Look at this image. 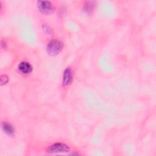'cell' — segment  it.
<instances>
[{
  "mask_svg": "<svg viewBox=\"0 0 156 156\" xmlns=\"http://www.w3.org/2000/svg\"><path fill=\"white\" fill-rule=\"evenodd\" d=\"M63 47V44L59 40H52L47 46V52L49 55L54 56L60 52Z\"/></svg>",
  "mask_w": 156,
  "mask_h": 156,
  "instance_id": "cell-1",
  "label": "cell"
},
{
  "mask_svg": "<svg viewBox=\"0 0 156 156\" xmlns=\"http://www.w3.org/2000/svg\"><path fill=\"white\" fill-rule=\"evenodd\" d=\"M69 147L66 144L62 143H57L50 146L47 149V152L51 154L68 152L69 151Z\"/></svg>",
  "mask_w": 156,
  "mask_h": 156,
  "instance_id": "cell-2",
  "label": "cell"
},
{
  "mask_svg": "<svg viewBox=\"0 0 156 156\" xmlns=\"http://www.w3.org/2000/svg\"><path fill=\"white\" fill-rule=\"evenodd\" d=\"M39 10L44 14H50L54 11L52 4L49 1H39L37 2Z\"/></svg>",
  "mask_w": 156,
  "mask_h": 156,
  "instance_id": "cell-3",
  "label": "cell"
},
{
  "mask_svg": "<svg viewBox=\"0 0 156 156\" xmlns=\"http://www.w3.org/2000/svg\"><path fill=\"white\" fill-rule=\"evenodd\" d=\"M73 80V74L72 71L70 68H66L63 74V80L62 83L63 85H68L71 83Z\"/></svg>",
  "mask_w": 156,
  "mask_h": 156,
  "instance_id": "cell-4",
  "label": "cell"
},
{
  "mask_svg": "<svg viewBox=\"0 0 156 156\" xmlns=\"http://www.w3.org/2000/svg\"><path fill=\"white\" fill-rule=\"evenodd\" d=\"M18 69L21 73L28 74L32 71V67L29 63L27 62H22L18 65Z\"/></svg>",
  "mask_w": 156,
  "mask_h": 156,
  "instance_id": "cell-5",
  "label": "cell"
},
{
  "mask_svg": "<svg viewBox=\"0 0 156 156\" xmlns=\"http://www.w3.org/2000/svg\"><path fill=\"white\" fill-rule=\"evenodd\" d=\"M2 127L4 131L9 135H13L14 134V129L10 124L4 122L2 124Z\"/></svg>",
  "mask_w": 156,
  "mask_h": 156,
  "instance_id": "cell-6",
  "label": "cell"
},
{
  "mask_svg": "<svg viewBox=\"0 0 156 156\" xmlns=\"http://www.w3.org/2000/svg\"><path fill=\"white\" fill-rule=\"evenodd\" d=\"M87 4H85V10L88 13L90 12H91L93 9H94V2H91V1H88V2H86Z\"/></svg>",
  "mask_w": 156,
  "mask_h": 156,
  "instance_id": "cell-7",
  "label": "cell"
},
{
  "mask_svg": "<svg viewBox=\"0 0 156 156\" xmlns=\"http://www.w3.org/2000/svg\"><path fill=\"white\" fill-rule=\"evenodd\" d=\"M8 82V77L6 75H2L1 77V85L5 84Z\"/></svg>",
  "mask_w": 156,
  "mask_h": 156,
  "instance_id": "cell-8",
  "label": "cell"
}]
</instances>
